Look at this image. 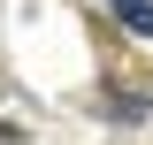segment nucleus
I'll list each match as a JSON object with an SVG mask.
<instances>
[{
    "mask_svg": "<svg viewBox=\"0 0 153 145\" xmlns=\"http://www.w3.org/2000/svg\"><path fill=\"white\" fill-rule=\"evenodd\" d=\"M115 23L138 31V38H153V0H115Z\"/></svg>",
    "mask_w": 153,
    "mask_h": 145,
    "instance_id": "nucleus-1",
    "label": "nucleus"
},
{
    "mask_svg": "<svg viewBox=\"0 0 153 145\" xmlns=\"http://www.w3.org/2000/svg\"><path fill=\"white\" fill-rule=\"evenodd\" d=\"M115 115H123V122H138V130H153V99H115Z\"/></svg>",
    "mask_w": 153,
    "mask_h": 145,
    "instance_id": "nucleus-2",
    "label": "nucleus"
}]
</instances>
